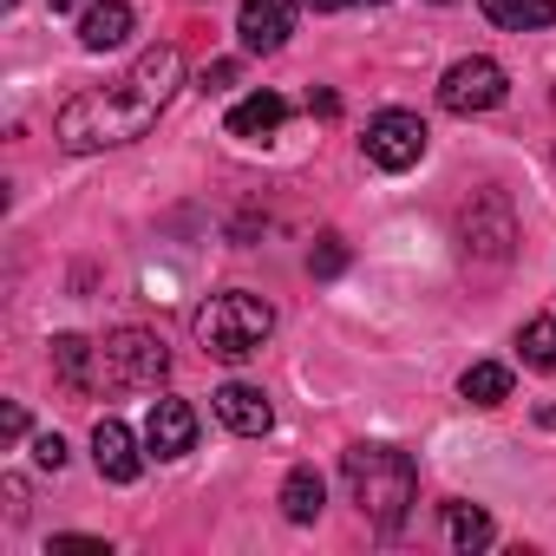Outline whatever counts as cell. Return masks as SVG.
<instances>
[{"label":"cell","instance_id":"1","mask_svg":"<svg viewBox=\"0 0 556 556\" xmlns=\"http://www.w3.org/2000/svg\"><path fill=\"white\" fill-rule=\"evenodd\" d=\"M184 86V53L164 40V47H144L131 60V73L118 86H92V92H73L60 105V125L53 138L66 151H112V144H131L157 125V112L170 105V92Z\"/></svg>","mask_w":556,"mask_h":556},{"label":"cell","instance_id":"28","mask_svg":"<svg viewBox=\"0 0 556 556\" xmlns=\"http://www.w3.org/2000/svg\"><path fill=\"white\" fill-rule=\"evenodd\" d=\"M439 8H452V0H439Z\"/></svg>","mask_w":556,"mask_h":556},{"label":"cell","instance_id":"6","mask_svg":"<svg viewBox=\"0 0 556 556\" xmlns=\"http://www.w3.org/2000/svg\"><path fill=\"white\" fill-rule=\"evenodd\" d=\"M367 157H374L380 170H413V164L426 157V125H419V112H380V118L367 125Z\"/></svg>","mask_w":556,"mask_h":556},{"label":"cell","instance_id":"19","mask_svg":"<svg viewBox=\"0 0 556 556\" xmlns=\"http://www.w3.org/2000/svg\"><path fill=\"white\" fill-rule=\"evenodd\" d=\"M517 348H523V367H536V374H556V315H536V321H523Z\"/></svg>","mask_w":556,"mask_h":556},{"label":"cell","instance_id":"24","mask_svg":"<svg viewBox=\"0 0 556 556\" xmlns=\"http://www.w3.org/2000/svg\"><path fill=\"white\" fill-rule=\"evenodd\" d=\"M0 432H8V439H27V413L8 406V413H0Z\"/></svg>","mask_w":556,"mask_h":556},{"label":"cell","instance_id":"7","mask_svg":"<svg viewBox=\"0 0 556 556\" xmlns=\"http://www.w3.org/2000/svg\"><path fill=\"white\" fill-rule=\"evenodd\" d=\"M510 242H517L510 203H504V197H478V203L465 210V249H471V255H484V262H504V255H510Z\"/></svg>","mask_w":556,"mask_h":556},{"label":"cell","instance_id":"21","mask_svg":"<svg viewBox=\"0 0 556 556\" xmlns=\"http://www.w3.org/2000/svg\"><path fill=\"white\" fill-rule=\"evenodd\" d=\"M34 465H40V471H60V465H66V439H60V432L34 439Z\"/></svg>","mask_w":556,"mask_h":556},{"label":"cell","instance_id":"22","mask_svg":"<svg viewBox=\"0 0 556 556\" xmlns=\"http://www.w3.org/2000/svg\"><path fill=\"white\" fill-rule=\"evenodd\" d=\"M197 86H203V92H223V86H236V60H210V66L197 73Z\"/></svg>","mask_w":556,"mask_h":556},{"label":"cell","instance_id":"5","mask_svg":"<svg viewBox=\"0 0 556 556\" xmlns=\"http://www.w3.org/2000/svg\"><path fill=\"white\" fill-rule=\"evenodd\" d=\"M504 92H510V79H504V66H497V60H484V53H471V60L445 66V79H439V105H445V112H458V118L504 105Z\"/></svg>","mask_w":556,"mask_h":556},{"label":"cell","instance_id":"3","mask_svg":"<svg viewBox=\"0 0 556 556\" xmlns=\"http://www.w3.org/2000/svg\"><path fill=\"white\" fill-rule=\"evenodd\" d=\"M268 334H275V308L249 289H223L197 308V341L216 361H255Z\"/></svg>","mask_w":556,"mask_h":556},{"label":"cell","instance_id":"8","mask_svg":"<svg viewBox=\"0 0 556 556\" xmlns=\"http://www.w3.org/2000/svg\"><path fill=\"white\" fill-rule=\"evenodd\" d=\"M190 445H197V413H190V400H151L144 452H151V458H184Z\"/></svg>","mask_w":556,"mask_h":556},{"label":"cell","instance_id":"13","mask_svg":"<svg viewBox=\"0 0 556 556\" xmlns=\"http://www.w3.org/2000/svg\"><path fill=\"white\" fill-rule=\"evenodd\" d=\"M131 40V0H92L79 14V47L86 53H112Z\"/></svg>","mask_w":556,"mask_h":556},{"label":"cell","instance_id":"18","mask_svg":"<svg viewBox=\"0 0 556 556\" xmlns=\"http://www.w3.org/2000/svg\"><path fill=\"white\" fill-rule=\"evenodd\" d=\"M445 536H452L458 549H484L497 530H491V517H484L478 504H445Z\"/></svg>","mask_w":556,"mask_h":556},{"label":"cell","instance_id":"10","mask_svg":"<svg viewBox=\"0 0 556 556\" xmlns=\"http://www.w3.org/2000/svg\"><path fill=\"white\" fill-rule=\"evenodd\" d=\"M216 419H223L229 432H242V439H262V432L275 426V406H268V393H262V387L229 380V387H216Z\"/></svg>","mask_w":556,"mask_h":556},{"label":"cell","instance_id":"12","mask_svg":"<svg viewBox=\"0 0 556 556\" xmlns=\"http://www.w3.org/2000/svg\"><path fill=\"white\" fill-rule=\"evenodd\" d=\"M53 380L66 387V393H92L99 380H105V361H99V348L86 341V334H53Z\"/></svg>","mask_w":556,"mask_h":556},{"label":"cell","instance_id":"14","mask_svg":"<svg viewBox=\"0 0 556 556\" xmlns=\"http://www.w3.org/2000/svg\"><path fill=\"white\" fill-rule=\"evenodd\" d=\"M282 118H289V99H282V92H249V99L229 112V138H249V144H262V138H275V131H282Z\"/></svg>","mask_w":556,"mask_h":556},{"label":"cell","instance_id":"15","mask_svg":"<svg viewBox=\"0 0 556 556\" xmlns=\"http://www.w3.org/2000/svg\"><path fill=\"white\" fill-rule=\"evenodd\" d=\"M478 8L504 34H543V27H556V0H478Z\"/></svg>","mask_w":556,"mask_h":556},{"label":"cell","instance_id":"16","mask_svg":"<svg viewBox=\"0 0 556 556\" xmlns=\"http://www.w3.org/2000/svg\"><path fill=\"white\" fill-rule=\"evenodd\" d=\"M321 504H328L321 478H315L308 465H295V471L282 478V517H289V523H315V517H321Z\"/></svg>","mask_w":556,"mask_h":556},{"label":"cell","instance_id":"17","mask_svg":"<svg viewBox=\"0 0 556 556\" xmlns=\"http://www.w3.org/2000/svg\"><path fill=\"white\" fill-rule=\"evenodd\" d=\"M458 393H465L471 406H504V400H510V367H497V361H478V367H465Z\"/></svg>","mask_w":556,"mask_h":556},{"label":"cell","instance_id":"20","mask_svg":"<svg viewBox=\"0 0 556 556\" xmlns=\"http://www.w3.org/2000/svg\"><path fill=\"white\" fill-rule=\"evenodd\" d=\"M308 268L321 275V282H334V275L348 268V242H341V236H321V242L308 249Z\"/></svg>","mask_w":556,"mask_h":556},{"label":"cell","instance_id":"27","mask_svg":"<svg viewBox=\"0 0 556 556\" xmlns=\"http://www.w3.org/2000/svg\"><path fill=\"white\" fill-rule=\"evenodd\" d=\"M66 8H79V0H53V14H66Z\"/></svg>","mask_w":556,"mask_h":556},{"label":"cell","instance_id":"4","mask_svg":"<svg viewBox=\"0 0 556 556\" xmlns=\"http://www.w3.org/2000/svg\"><path fill=\"white\" fill-rule=\"evenodd\" d=\"M99 361H105V387H118V393H131V387H157V380L170 374L164 341L144 334V328H118V334H105Z\"/></svg>","mask_w":556,"mask_h":556},{"label":"cell","instance_id":"2","mask_svg":"<svg viewBox=\"0 0 556 556\" xmlns=\"http://www.w3.org/2000/svg\"><path fill=\"white\" fill-rule=\"evenodd\" d=\"M341 478H348V497L361 504V517L380 530V536H393L400 523H406V510H413V497H419V465L400 452V445H348L341 452Z\"/></svg>","mask_w":556,"mask_h":556},{"label":"cell","instance_id":"23","mask_svg":"<svg viewBox=\"0 0 556 556\" xmlns=\"http://www.w3.org/2000/svg\"><path fill=\"white\" fill-rule=\"evenodd\" d=\"M308 112H315V118H341V99H334V92H308Z\"/></svg>","mask_w":556,"mask_h":556},{"label":"cell","instance_id":"26","mask_svg":"<svg viewBox=\"0 0 556 556\" xmlns=\"http://www.w3.org/2000/svg\"><path fill=\"white\" fill-rule=\"evenodd\" d=\"M315 14H341V8H354V0H308Z\"/></svg>","mask_w":556,"mask_h":556},{"label":"cell","instance_id":"9","mask_svg":"<svg viewBox=\"0 0 556 556\" xmlns=\"http://www.w3.org/2000/svg\"><path fill=\"white\" fill-rule=\"evenodd\" d=\"M249 53H275L295 34V0H242V21H236Z\"/></svg>","mask_w":556,"mask_h":556},{"label":"cell","instance_id":"25","mask_svg":"<svg viewBox=\"0 0 556 556\" xmlns=\"http://www.w3.org/2000/svg\"><path fill=\"white\" fill-rule=\"evenodd\" d=\"M53 549H105L99 536H53Z\"/></svg>","mask_w":556,"mask_h":556},{"label":"cell","instance_id":"11","mask_svg":"<svg viewBox=\"0 0 556 556\" xmlns=\"http://www.w3.org/2000/svg\"><path fill=\"white\" fill-rule=\"evenodd\" d=\"M92 465H99V478H112V484H131V478L144 471L138 439H131L125 419H99V426H92Z\"/></svg>","mask_w":556,"mask_h":556}]
</instances>
